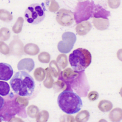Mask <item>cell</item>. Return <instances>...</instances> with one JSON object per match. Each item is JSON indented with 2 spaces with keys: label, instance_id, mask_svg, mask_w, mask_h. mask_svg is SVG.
Returning a JSON list of instances; mask_svg holds the SVG:
<instances>
[{
  "label": "cell",
  "instance_id": "4dcf8cb0",
  "mask_svg": "<svg viewBox=\"0 0 122 122\" xmlns=\"http://www.w3.org/2000/svg\"><path fill=\"white\" fill-rule=\"evenodd\" d=\"M15 101L17 104L20 107H21L22 108H25L28 105V103H29V101H28V99L26 98L23 97H20L18 96L17 97L15 98Z\"/></svg>",
  "mask_w": 122,
  "mask_h": 122
},
{
  "label": "cell",
  "instance_id": "9a60e30c",
  "mask_svg": "<svg viewBox=\"0 0 122 122\" xmlns=\"http://www.w3.org/2000/svg\"><path fill=\"white\" fill-rule=\"evenodd\" d=\"M92 22L96 29L100 30H106L109 26V21L108 19L103 18H93Z\"/></svg>",
  "mask_w": 122,
  "mask_h": 122
},
{
  "label": "cell",
  "instance_id": "4316f807",
  "mask_svg": "<svg viewBox=\"0 0 122 122\" xmlns=\"http://www.w3.org/2000/svg\"><path fill=\"white\" fill-rule=\"evenodd\" d=\"M10 86L7 82L0 81V95L6 97L10 93Z\"/></svg>",
  "mask_w": 122,
  "mask_h": 122
},
{
  "label": "cell",
  "instance_id": "7a4b0ae2",
  "mask_svg": "<svg viewBox=\"0 0 122 122\" xmlns=\"http://www.w3.org/2000/svg\"><path fill=\"white\" fill-rule=\"evenodd\" d=\"M57 104L64 112L68 115L78 112L82 106L81 98L72 90H65L57 97Z\"/></svg>",
  "mask_w": 122,
  "mask_h": 122
},
{
  "label": "cell",
  "instance_id": "6da1fadb",
  "mask_svg": "<svg viewBox=\"0 0 122 122\" xmlns=\"http://www.w3.org/2000/svg\"><path fill=\"white\" fill-rule=\"evenodd\" d=\"M10 85L14 92L20 97H29L35 90L33 78L24 71L15 73L10 81Z\"/></svg>",
  "mask_w": 122,
  "mask_h": 122
},
{
  "label": "cell",
  "instance_id": "e0dca14e",
  "mask_svg": "<svg viewBox=\"0 0 122 122\" xmlns=\"http://www.w3.org/2000/svg\"><path fill=\"white\" fill-rule=\"evenodd\" d=\"M109 118L112 122H120L122 118V110L121 108H115L110 112Z\"/></svg>",
  "mask_w": 122,
  "mask_h": 122
},
{
  "label": "cell",
  "instance_id": "d4e9b609",
  "mask_svg": "<svg viewBox=\"0 0 122 122\" xmlns=\"http://www.w3.org/2000/svg\"><path fill=\"white\" fill-rule=\"evenodd\" d=\"M53 87L56 92H59L61 91H65V90H68V87L66 85L65 82H64L62 81L57 80L54 82L53 86Z\"/></svg>",
  "mask_w": 122,
  "mask_h": 122
},
{
  "label": "cell",
  "instance_id": "603a6c76",
  "mask_svg": "<svg viewBox=\"0 0 122 122\" xmlns=\"http://www.w3.org/2000/svg\"><path fill=\"white\" fill-rule=\"evenodd\" d=\"M34 76L35 79H36L37 81L41 82V81L44 80L45 78L46 77L45 70L41 67L37 68L34 72Z\"/></svg>",
  "mask_w": 122,
  "mask_h": 122
},
{
  "label": "cell",
  "instance_id": "f546056e",
  "mask_svg": "<svg viewBox=\"0 0 122 122\" xmlns=\"http://www.w3.org/2000/svg\"><path fill=\"white\" fill-rule=\"evenodd\" d=\"M10 36V31L7 28L3 27L0 29V40L6 41L9 40Z\"/></svg>",
  "mask_w": 122,
  "mask_h": 122
},
{
  "label": "cell",
  "instance_id": "ba28073f",
  "mask_svg": "<svg viewBox=\"0 0 122 122\" xmlns=\"http://www.w3.org/2000/svg\"><path fill=\"white\" fill-rule=\"evenodd\" d=\"M76 41V36L73 32H64L62 36V40L57 44L59 51L63 54L68 53L73 49Z\"/></svg>",
  "mask_w": 122,
  "mask_h": 122
},
{
  "label": "cell",
  "instance_id": "d6986e66",
  "mask_svg": "<svg viewBox=\"0 0 122 122\" xmlns=\"http://www.w3.org/2000/svg\"><path fill=\"white\" fill-rule=\"evenodd\" d=\"M46 72V79L43 81V86L47 89H51L53 87V84H54V80L53 79L52 75L51 74V71L49 68V67L46 68L45 70Z\"/></svg>",
  "mask_w": 122,
  "mask_h": 122
},
{
  "label": "cell",
  "instance_id": "3957f363",
  "mask_svg": "<svg viewBox=\"0 0 122 122\" xmlns=\"http://www.w3.org/2000/svg\"><path fill=\"white\" fill-rule=\"evenodd\" d=\"M69 62L73 70L76 72L84 71L91 64V53L85 48L76 49L70 54Z\"/></svg>",
  "mask_w": 122,
  "mask_h": 122
},
{
  "label": "cell",
  "instance_id": "8fae6325",
  "mask_svg": "<svg viewBox=\"0 0 122 122\" xmlns=\"http://www.w3.org/2000/svg\"><path fill=\"white\" fill-rule=\"evenodd\" d=\"M14 74L11 65L7 63H0V80L9 81Z\"/></svg>",
  "mask_w": 122,
  "mask_h": 122
},
{
  "label": "cell",
  "instance_id": "d6a6232c",
  "mask_svg": "<svg viewBox=\"0 0 122 122\" xmlns=\"http://www.w3.org/2000/svg\"><path fill=\"white\" fill-rule=\"evenodd\" d=\"M50 58H51L50 54L47 52H42L38 56V59L42 63H45V64L49 63Z\"/></svg>",
  "mask_w": 122,
  "mask_h": 122
},
{
  "label": "cell",
  "instance_id": "f1b7e54d",
  "mask_svg": "<svg viewBox=\"0 0 122 122\" xmlns=\"http://www.w3.org/2000/svg\"><path fill=\"white\" fill-rule=\"evenodd\" d=\"M39 112V108L36 105H30L27 109V115L32 118H36Z\"/></svg>",
  "mask_w": 122,
  "mask_h": 122
},
{
  "label": "cell",
  "instance_id": "4fadbf2b",
  "mask_svg": "<svg viewBox=\"0 0 122 122\" xmlns=\"http://www.w3.org/2000/svg\"><path fill=\"white\" fill-rule=\"evenodd\" d=\"M35 67L34 61L32 59L25 58L19 61L17 64V68L18 70H26L30 72Z\"/></svg>",
  "mask_w": 122,
  "mask_h": 122
},
{
  "label": "cell",
  "instance_id": "9c48e42d",
  "mask_svg": "<svg viewBox=\"0 0 122 122\" xmlns=\"http://www.w3.org/2000/svg\"><path fill=\"white\" fill-rule=\"evenodd\" d=\"M56 21L62 26H70L73 23V13L70 10L61 9L56 14Z\"/></svg>",
  "mask_w": 122,
  "mask_h": 122
},
{
  "label": "cell",
  "instance_id": "7402d4cb",
  "mask_svg": "<svg viewBox=\"0 0 122 122\" xmlns=\"http://www.w3.org/2000/svg\"><path fill=\"white\" fill-rule=\"evenodd\" d=\"M56 63L59 67L61 68H65L68 65V59L65 54H61L58 56L56 59Z\"/></svg>",
  "mask_w": 122,
  "mask_h": 122
},
{
  "label": "cell",
  "instance_id": "484cf974",
  "mask_svg": "<svg viewBox=\"0 0 122 122\" xmlns=\"http://www.w3.org/2000/svg\"><path fill=\"white\" fill-rule=\"evenodd\" d=\"M13 19L12 13L7 11V10L0 9V20L4 22H9Z\"/></svg>",
  "mask_w": 122,
  "mask_h": 122
},
{
  "label": "cell",
  "instance_id": "83f0119b",
  "mask_svg": "<svg viewBox=\"0 0 122 122\" xmlns=\"http://www.w3.org/2000/svg\"><path fill=\"white\" fill-rule=\"evenodd\" d=\"M50 114L47 111H43L39 112L36 117V122H47L49 119Z\"/></svg>",
  "mask_w": 122,
  "mask_h": 122
},
{
  "label": "cell",
  "instance_id": "d590c367",
  "mask_svg": "<svg viewBox=\"0 0 122 122\" xmlns=\"http://www.w3.org/2000/svg\"><path fill=\"white\" fill-rule=\"evenodd\" d=\"M87 97L90 101H94L99 97V94L97 91H91L87 94Z\"/></svg>",
  "mask_w": 122,
  "mask_h": 122
},
{
  "label": "cell",
  "instance_id": "8992f818",
  "mask_svg": "<svg viewBox=\"0 0 122 122\" xmlns=\"http://www.w3.org/2000/svg\"><path fill=\"white\" fill-rule=\"evenodd\" d=\"M68 90H75L79 97H86L90 90L88 81L84 71L78 72V75L67 84Z\"/></svg>",
  "mask_w": 122,
  "mask_h": 122
},
{
  "label": "cell",
  "instance_id": "ab89813d",
  "mask_svg": "<svg viewBox=\"0 0 122 122\" xmlns=\"http://www.w3.org/2000/svg\"><path fill=\"white\" fill-rule=\"evenodd\" d=\"M98 122H107V121L104 118H102V119H100V120L98 121Z\"/></svg>",
  "mask_w": 122,
  "mask_h": 122
},
{
  "label": "cell",
  "instance_id": "30bf717a",
  "mask_svg": "<svg viewBox=\"0 0 122 122\" xmlns=\"http://www.w3.org/2000/svg\"><path fill=\"white\" fill-rule=\"evenodd\" d=\"M9 54L15 56H21L24 54V45L18 36H15L9 44Z\"/></svg>",
  "mask_w": 122,
  "mask_h": 122
},
{
  "label": "cell",
  "instance_id": "60d3db41",
  "mask_svg": "<svg viewBox=\"0 0 122 122\" xmlns=\"http://www.w3.org/2000/svg\"><path fill=\"white\" fill-rule=\"evenodd\" d=\"M0 122H2V120L1 118H0Z\"/></svg>",
  "mask_w": 122,
  "mask_h": 122
},
{
  "label": "cell",
  "instance_id": "cb8c5ba5",
  "mask_svg": "<svg viewBox=\"0 0 122 122\" xmlns=\"http://www.w3.org/2000/svg\"><path fill=\"white\" fill-rule=\"evenodd\" d=\"M24 19L23 17H20L17 18L16 22L14 23L12 26L13 32L15 34H19L21 32L22 30L23 26Z\"/></svg>",
  "mask_w": 122,
  "mask_h": 122
},
{
  "label": "cell",
  "instance_id": "f35d334b",
  "mask_svg": "<svg viewBox=\"0 0 122 122\" xmlns=\"http://www.w3.org/2000/svg\"><path fill=\"white\" fill-rule=\"evenodd\" d=\"M4 104V98L0 96V110L1 109Z\"/></svg>",
  "mask_w": 122,
  "mask_h": 122
},
{
  "label": "cell",
  "instance_id": "5bb4252c",
  "mask_svg": "<svg viewBox=\"0 0 122 122\" xmlns=\"http://www.w3.org/2000/svg\"><path fill=\"white\" fill-rule=\"evenodd\" d=\"M92 28V25L89 21H85L77 24L76 32L79 36H85L89 33Z\"/></svg>",
  "mask_w": 122,
  "mask_h": 122
},
{
  "label": "cell",
  "instance_id": "44dd1931",
  "mask_svg": "<svg viewBox=\"0 0 122 122\" xmlns=\"http://www.w3.org/2000/svg\"><path fill=\"white\" fill-rule=\"evenodd\" d=\"M50 71H51V75H53V76H54L55 78H57L59 76L60 73L61 72V68H59V67L58 66V65L57 64L56 61H51L50 63Z\"/></svg>",
  "mask_w": 122,
  "mask_h": 122
},
{
  "label": "cell",
  "instance_id": "5b68a950",
  "mask_svg": "<svg viewBox=\"0 0 122 122\" xmlns=\"http://www.w3.org/2000/svg\"><path fill=\"white\" fill-rule=\"evenodd\" d=\"M46 7L44 3H34L29 6L25 12V19L28 23L37 25L45 18Z\"/></svg>",
  "mask_w": 122,
  "mask_h": 122
},
{
  "label": "cell",
  "instance_id": "52a82bcc",
  "mask_svg": "<svg viewBox=\"0 0 122 122\" xmlns=\"http://www.w3.org/2000/svg\"><path fill=\"white\" fill-rule=\"evenodd\" d=\"M95 4L93 1H78L74 12V20L76 24L87 21L93 14Z\"/></svg>",
  "mask_w": 122,
  "mask_h": 122
},
{
  "label": "cell",
  "instance_id": "74e56055",
  "mask_svg": "<svg viewBox=\"0 0 122 122\" xmlns=\"http://www.w3.org/2000/svg\"><path fill=\"white\" fill-rule=\"evenodd\" d=\"M8 122H25L23 121V120L19 118V117H13V118H10V119L8 121Z\"/></svg>",
  "mask_w": 122,
  "mask_h": 122
},
{
  "label": "cell",
  "instance_id": "ac0fdd59",
  "mask_svg": "<svg viewBox=\"0 0 122 122\" xmlns=\"http://www.w3.org/2000/svg\"><path fill=\"white\" fill-rule=\"evenodd\" d=\"M113 107L112 103L109 100H103L100 101L98 105V107L99 109L103 112H107L111 110H112Z\"/></svg>",
  "mask_w": 122,
  "mask_h": 122
},
{
  "label": "cell",
  "instance_id": "277c9868",
  "mask_svg": "<svg viewBox=\"0 0 122 122\" xmlns=\"http://www.w3.org/2000/svg\"><path fill=\"white\" fill-rule=\"evenodd\" d=\"M14 97V94L11 93L10 95L4 99V106L0 110V118L4 122H8L17 114L23 118L27 117L25 108L20 107L17 104L15 99H13Z\"/></svg>",
  "mask_w": 122,
  "mask_h": 122
},
{
  "label": "cell",
  "instance_id": "ffe728a7",
  "mask_svg": "<svg viewBox=\"0 0 122 122\" xmlns=\"http://www.w3.org/2000/svg\"><path fill=\"white\" fill-rule=\"evenodd\" d=\"M90 118V113L88 111L83 110L80 111L75 117L76 122H87Z\"/></svg>",
  "mask_w": 122,
  "mask_h": 122
},
{
  "label": "cell",
  "instance_id": "e575fe53",
  "mask_svg": "<svg viewBox=\"0 0 122 122\" xmlns=\"http://www.w3.org/2000/svg\"><path fill=\"white\" fill-rule=\"evenodd\" d=\"M59 122H76L74 117L71 115H63L61 117Z\"/></svg>",
  "mask_w": 122,
  "mask_h": 122
},
{
  "label": "cell",
  "instance_id": "7c38bea8",
  "mask_svg": "<svg viewBox=\"0 0 122 122\" xmlns=\"http://www.w3.org/2000/svg\"><path fill=\"white\" fill-rule=\"evenodd\" d=\"M111 15V12L103 8L100 4H95L93 7V14L92 17L93 18H103L108 19L107 17Z\"/></svg>",
  "mask_w": 122,
  "mask_h": 122
},
{
  "label": "cell",
  "instance_id": "2e32d148",
  "mask_svg": "<svg viewBox=\"0 0 122 122\" xmlns=\"http://www.w3.org/2000/svg\"><path fill=\"white\" fill-rule=\"evenodd\" d=\"M24 53L30 56H34L37 54L40 51L39 47L37 45L32 43H27L24 46Z\"/></svg>",
  "mask_w": 122,
  "mask_h": 122
},
{
  "label": "cell",
  "instance_id": "836d02e7",
  "mask_svg": "<svg viewBox=\"0 0 122 122\" xmlns=\"http://www.w3.org/2000/svg\"><path fill=\"white\" fill-rule=\"evenodd\" d=\"M0 53L4 55L9 54V48L6 43L0 41Z\"/></svg>",
  "mask_w": 122,
  "mask_h": 122
},
{
  "label": "cell",
  "instance_id": "1f68e13d",
  "mask_svg": "<svg viewBox=\"0 0 122 122\" xmlns=\"http://www.w3.org/2000/svg\"><path fill=\"white\" fill-rule=\"evenodd\" d=\"M46 4L48 7L49 11L51 12H56L59 10V5L57 3V1H46Z\"/></svg>",
  "mask_w": 122,
  "mask_h": 122
},
{
  "label": "cell",
  "instance_id": "8d00e7d4",
  "mask_svg": "<svg viewBox=\"0 0 122 122\" xmlns=\"http://www.w3.org/2000/svg\"><path fill=\"white\" fill-rule=\"evenodd\" d=\"M120 1H108L109 6L112 9L118 8V6H120Z\"/></svg>",
  "mask_w": 122,
  "mask_h": 122
}]
</instances>
